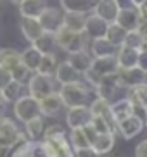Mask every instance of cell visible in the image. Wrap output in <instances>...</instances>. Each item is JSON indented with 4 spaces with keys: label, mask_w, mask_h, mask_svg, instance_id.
<instances>
[{
    "label": "cell",
    "mask_w": 147,
    "mask_h": 157,
    "mask_svg": "<svg viewBox=\"0 0 147 157\" xmlns=\"http://www.w3.org/2000/svg\"><path fill=\"white\" fill-rule=\"evenodd\" d=\"M99 0H61V7L64 12H81V14H92L95 10Z\"/></svg>",
    "instance_id": "obj_18"
},
{
    "label": "cell",
    "mask_w": 147,
    "mask_h": 157,
    "mask_svg": "<svg viewBox=\"0 0 147 157\" xmlns=\"http://www.w3.org/2000/svg\"><path fill=\"white\" fill-rule=\"evenodd\" d=\"M21 64V54L14 48H2L0 50V66L12 71L16 66Z\"/></svg>",
    "instance_id": "obj_30"
},
{
    "label": "cell",
    "mask_w": 147,
    "mask_h": 157,
    "mask_svg": "<svg viewBox=\"0 0 147 157\" xmlns=\"http://www.w3.org/2000/svg\"><path fill=\"white\" fill-rule=\"evenodd\" d=\"M23 88H24L23 83L12 79L7 86H4L0 90V95H2V98H4L7 104H14L16 100H19V98L23 97Z\"/></svg>",
    "instance_id": "obj_29"
},
{
    "label": "cell",
    "mask_w": 147,
    "mask_h": 157,
    "mask_svg": "<svg viewBox=\"0 0 147 157\" xmlns=\"http://www.w3.org/2000/svg\"><path fill=\"white\" fill-rule=\"evenodd\" d=\"M92 126L95 128L97 135L101 133H114L116 131V126L113 124V123H109L107 119H104V117H101V116H92Z\"/></svg>",
    "instance_id": "obj_37"
},
{
    "label": "cell",
    "mask_w": 147,
    "mask_h": 157,
    "mask_svg": "<svg viewBox=\"0 0 147 157\" xmlns=\"http://www.w3.org/2000/svg\"><path fill=\"white\" fill-rule=\"evenodd\" d=\"M14 114L21 123H28L30 119H35L38 116H42L40 111V100L31 97L30 93L23 95L19 100L14 102Z\"/></svg>",
    "instance_id": "obj_4"
},
{
    "label": "cell",
    "mask_w": 147,
    "mask_h": 157,
    "mask_svg": "<svg viewBox=\"0 0 147 157\" xmlns=\"http://www.w3.org/2000/svg\"><path fill=\"white\" fill-rule=\"evenodd\" d=\"M138 31L142 33L144 40L147 42V21H142V23H140V26H138Z\"/></svg>",
    "instance_id": "obj_45"
},
{
    "label": "cell",
    "mask_w": 147,
    "mask_h": 157,
    "mask_svg": "<svg viewBox=\"0 0 147 157\" xmlns=\"http://www.w3.org/2000/svg\"><path fill=\"white\" fill-rule=\"evenodd\" d=\"M111 114H113V119L114 123L118 124L120 121H123L125 117H128V116L133 114V105H132V102L128 98H118V100L111 102Z\"/></svg>",
    "instance_id": "obj_22"
},
{
    "label": "cell",
    "mask_w": 147,
    "mask_h": 157,
    "mask_svg": "<svg viewBox=\"0 0 147 157\" xmlns=\"http://www.w3.org/2000/svg\"><path fill=\"white\" fill-rule=\"evenodd\" d=\"M118 71H120V66H118L116 56L99 57V59H93V60H92L90 69L83 74V76H85V81H87V85H92V88H95L104 78H107V76H113V74H116Z\"/></svg>",
    "instance_id": "obj_1"
},
{
    "label": "cell",
    "mask_w": 147,
    "mask_h": 157,
    "mask_svg": "<svg viewBox=\"0 0 147 157\" xmlns=\"http://www.w3.org/2000/svg\"><path fill=\"white\" fill-rule=\"evenodd\" d=\"M126 98L132 102L133 107L147 109V83H140L137 86L126 88Z\"/></svg>",
    "instance_id": "obj_23"
},
{
    "label": "cell",
    "mask_w": 147,
    "mask_h": 157,
    "mask_svg": "<svg viewBox=\"0 0 147 157\" xmlns=\"http://www.w3.org/2000/svg\"><path fill=\"white\" fill-rule=\"evenodd\" d=\"M2 9H4V0H0V12H2Z\"/></svg>",
    "instance_id": "obj_50"
},
{
    "label": "cell",
    "mask_w": 147,
    "mask_h": 157,
    "mask_svg": "<svg viewBox=\"0 0 147 157\" xmlns=\"http://www.w3.org/2000/svg\"><path fill=\"white\" fill-rule=\"evenodd\" d=\"M43 131H45V124H43L42 116H38L35 119H30L28 123H24V135H26L30 140H38L40 136H43Z\"/></svg>",
    "instance_id": "obj_31"
},
{
    "label": "cell",
    "mask_w": 147,
    "mask_h": 157,
    "mask_svg": "<svg viewBox=\"0 0 147 157\" xmlns=\"http://www.w3.org/2000/svg\"><path fill=\"white\" fill-rule=\"evenodd\" d=\"M21 136H23V133L19 131L18 124L12 119L2 117V121H0V145L4 148H7V150H10L14 147V143L18 142Z\"/></svg>",
    "instance_id": "obj_8"
},
{
    "label": "cell",
    "mask_w": 147,
    "mask_h": 157,
    "mask_svg": "<svg viewBox=\"0 0 147 157\" xmlns=\"http://www.w3.org/2000/svg\"><path fill=\"white\" fill-rule=\"evenodd\" d=\"M114 23L120 24L121 28L126 29V31H132V29H138V26L142 23V17L138 14L137 7H125V9H120Z\"/></svg>",
    "instance_id": "obj_11"
},
{
    "label": "cell",
    "mask_w": 147,
    "mask_h": 157,
    "mask_svg": "<svg viewBox=\"0 0 147 157\" xmlns=\"http://www.w3.org/2000/svg\"><path fill=\"white\" fill-rule=\"evenodd\" d=\"M38 21H40L42 29H43L45 33H52V35H55L57 29L62 28L64 12H62L61 9H55V7H49V5H47L45 9H43V12L40 14Z\"/></svg>",
    "instance_id": "obj_6"
},
{
    "label": "cell",
    "mask_w": 147,
    "mask_h": 157,
    "mask_svg": "<svg viewBox=\"0 0 147 157\" xmlns=\"http://www.w3.org/2000/svg\"><path fill=\"white\" fill-rule=\"evenodd\" d=\"M138 14H140V17H142V21H147V0L144 2L142 5H138Z\"/></svg>",
    "instance_id": "obj_44"
},
{
    "label": "cell",
    "mask_w": 147,
    "mask_h": 157,
    "mask_svg": "<svg viewBox=\"0 0 147 157\" xmlns=\"http://www.w3.org/2000/svg\"><path fill=\"white\" fill-rule=\"evenodd\" d=\"M85 23H87V14H81V12H64L62 26H66L71 31L81 33L85 29Z\"/></svg>",
    "instance_id": "obj_28"
},
{
    "label": "cell",
    "mask_w": 147,
    "mask_h": 157,
    "mask_svg": "<svg viewBox=\"0 0 147 157\" xmlns=\"http://www.w3.org/2000/svg\"><path fill=\"white\" fill-rule=\"evenodd\" d=\"M7 152H9V150H7V148H4L2 145H0V157H7Z\"/></svg>",
    "instance_id": "obj_47"
},
{
    "label": "cell",
    "mask_w": 147,
    "mask_h": 157,
    "mask_svg": "<svg viewBox=\"0 0 147 157\" xmlns=\"http://www.w3.org/2000/svg\"><path fill=\"white\" fill-rule=\"evenodd\" d=\"M19 28H21V33L23 36L26 38L30 43H33L35 40L43 35V29H42V24L37 17H21L19 21Z\"/></svg>",
    "instance_id": "obj_14"
},
{
    "label": "cell",
    "mask_w": 147,
    "mask_h": 157,
    "mask_svg": "<svg viewBox=\"0 0 147 157\" xmlns=\"http://www.w3.org/2000/svg\"><path fill=\"white\" fill-rule=\"evenodd\" d=\"M54 86H55V79L52 76H49V74L35 73V74H31V78L28 81V92H30V95L38 98V100L45 98L50 93H54L55 92Z\"/></svg>",
    "instance_id": "obj_5"
},
{
    "label": "cell",
    "mask_w": 147,
    "mask_h": 157,
    "mask_svg": "<svg viewBox=\"0 0 147 157\" xmlns=\"http://www.w3.org/2000/svg\"><path fill=\"white\" fill-rule=\"evenodd\" d=\"M114 133H101L93 138L92 145H90V150L95 154L97 157L101 155H107V154L114 148Z\"/></svg>",
    "instance_id": "obj_16"
},
{
    "label": "cell",
    "mask_w": 147,
    "mask_h": 157,
    "mask_svg": "<svg viewBox=\"0 0 147 157\" xmlns=\"http://www.w3.org/2000/svg\"><path fill=\"white\" fill-rule=\"evenodd\" d=\"M135 157H147V138L135 147Z\"/></svg>",
    "instance_id": "obj_42"
},
{
    "label": "cell",
    "mask_w": 147,
    "mask_h": 157,
    "mask_svg": "<svg viewBox=\"0 0 147 157\" xmlns=\"http://www.w3.org/2000/svg\"><path fill=\"white\" fill-rule=\"evenodd\" d=\"M0 121H2V116H0Z\"/></svg>",
    "instance_id": "obj_52"
},
{
    "label": "cell",
    "mask_w": 147,
    "mask_h": 157,
    "mask_svg": "<svg viewBox=\"0 0 147 157\" xmlns=\"http://www.w3.org/2000/svg\"><path fill=\"white\" fill-rule=\"evenodd\" d=\"M144 121H145V126H147V109H145V117H144Z\"/></svg>",
    "instance_id": "obj_51"
},
{
    "label": "cell",
    "mask_w": 147,
    "mask_h": 157,
    "mask_svg": "<svg viewBox=\"0 0 147 157\" xmlns=\"http://www.w3.org/2000/svg\"><path fill=\"white\" fill-rule=\"evenodd\" d=\"M107 26H109L107 21H104L95 12H92L90 16H87V23H85V29L83 31L88 35L90 40H93V38H102V36H106Z\"/></svg>",
    "instance_id": "obj_12"
},
{
    "label": "cell",
    "mask_w": 147,
    "mask_h": 157,
    "mask_svg": "<svg viewBox=\"0 0 147 157\" xmlns=\"http://www.w3.org/2000/svg\"><path fill=\"white\" fill-rule=\"evenodd\" d=\"M10 74H12V79H16V81H19V83L24 85V83H28V81H30V78H31L33 73L28 69L23 62H21L19 66H16V67L10 71Z\"/></svg>",
    "instance_id": "obj_38"
},
{
    "label": "cell",
    "mask_w": 147,
    "mask_h": 157,
    "mask_svg": "<svg viewBox=\"0 0 147 157\" xmlns=\"http://www.w3.org/2000/svg\"><path fill=\"white\" fill-rule=\"evenodd\" d=\"M54 76H55V79H57V83L68 85V83H76V81H81L83 74L78 73L73 66L69 64L68 60H64V62H61V64L57 66V69H55Z\"/></svg>",
    "instance_id": "obj_15"
},
{
    "label": "cell",
    "mask_w": 147,
    "mask_h": 157,
    "mask_svg": "<svg viewBox=\"0 0 147 157\" xmlns=\"http://www.w3.org/2000/svg\"><path fill=\"white\" fill-rule=\"evenodd\" d=\"M10 81H12V74H10V71L0 66V90H2L4 86H7Z\"/></svg>",
    "instance_id": "obj_40"
},
{
    "label": "cell",
    "mask_w": 147,
    "mask_h": 157,
    "mask_svg": "<svg viewBox=\"0 0 147 157\" xmlns=\"http://www.w3.org/2000/svg\"><path fill=\"white\" fill-rule=\"evenodd\" d=\"M69 140H71V147L74 150H81V148H90V138L87 136L83 128H74L69 129Z\"/></svg>",
    "instance_id": "obj_32"
},
{
    "label": "cell",
    "mask_w": 147,
    "mask_h": 157,
    "mask_svg": "<svg viewBox=\"0 0 147 157\" xmlns=\"http://www.w3.org/2000/svg\"><path fill=\"white\" fill-rule=\"evenodd\" d=\"M90 112H92V116H101V117L107 119L109 123H113L116 126L114 119H113V114H111V104L107 100H104V98H101V97L93 98L92 104H90Z\"/></svg>",
    "instance_id": "obj_27"
},
{
    "label": "cell",
    "mask_w": 147,
    "mask_h": 157,
    "mask_svg": "<svg viewBox=\"0 0 147 157\" xmlns=\"http://www.w3.org/2000/svg\"><path fill=\"white\" fill-rule=\"evenodd\" d=\"M59 136H68L66 129L61 124H52L43 131V138H59Z\"/></svg>",
    "instance_id": "obj_39"
},
{
    "label": "cell",
    "mask_w": 147,
    "mask_h": 157,
    "mask_svg": "<svg viewBox=\"0 0 147 157\" xmlns=\"http://www.w3.org/2000/svg\"><path fill=\"white\" fill-rule=\"evenodd\" d=\"M90 50H92L93 59H99V57L116 56L118 48H116L106 36H102V38H93L92 42H90Z\"/></svg>",
    "instance_id": "obj_20"
},
{
    "label": "cell",
    "mask_w": 147,
    "mask_h": 157,
    "mask_svg": "<svg viewBox=\"0 0 147 157\" xmlns=\"http://www.w3.org/2000/svg\"><path fill=\"white\" fill-rule=\"evenodd\" d=\"M57 56L55 54H43L42 56V60H40V66H38L37 73L40 74H49V76H54L55 74V69H57Z\"/></svg>",
    "instance_id": "obj_35"
},
{
    "label": "cell",
    "mask_w": 147,
    "mask_h": 157,
    "mask_svg": "<svg viewBox=\"0 0 147 157\" xmlns=\"http://www.w3.org/2000/svg\"><path fill=\"white\" fill-rule=\"evenodd\" d=\"M59 95L62 98L64 107H78V105H87L88 95H90V88L83 81H76V83H68L62 85L59 90Z\"/></svg>",
    "instance_id": "obj_3"
},
{
    "label": "cell",
    "mask_w": 147,
    "mask_h": 157,
    "mask_svg": "<svg viewBox=\"0 0 147 157\" xmlns=\"http://www.w3.org/2000/svg\"><path fill=\"white\" fill-rule=\"evenodd\" d=\"M123 45L126 47H132L135 50H142L145 47V40H144L142 33L138 29H132V31H126V36H125V43Z\"/></svg>",
    "instance_id": "obj_36"
},
{
    "label": "cell",
    "mask_w": 147,
    "mask_h": 157,
    "mask_svg": "<svg viewBox=\"0 0 147 157\" xmlns=\"http://www.w3.org/2000/svg\"><path fill=\"white\" fill-rule=\"evenodd\" d=\"M116 60L120 69H130V67H137V60H138V50L132 48V47L121 45L116 52Z\"/></svg>",
    "instance_id": "obj_21"
},
{
    "label": "cell",
    "mask_w": 147,
    "mask_h": 157,
    "mask_svg": "<svg viewBox=\"0 0 147 157\" xmlns=\"http://www.w3.org/2000/svg\"><path fill=\"white\" fill-rule=\"evenodd\" d=\"M31 45L35 47L38 52H42V54H54V48H55L57 43H55V36L52 35V33L43 31V35H42L38 40H35Z\"/></svg>",
    "instance_id": "obj_33"
},
{
    "label": "cell",
    "mask_w": 147,
    "mask_h": 157,
    "mask_svg": "<svg viewBox=\"0 0 147 157\" xmlns=\"http://www.w3.org/2000/svg\"><path fill=\"white\" fill-rule=\"evenodd\" d=\"M10 2H12V4H18V5H19L21 2H23V0H10Z\"/></svg>",
    "instance_id": "obj_49"
},
{
    "label": "cell",
    "mask_w": 147,
    "mask_h": 157,
    "mask_svg": "<svg viewBox=\"0 0 147 157\" xmlns=\"http://www.w3.org/2000/svg\"><path fill=\"white\" fill-rule=\"evenodd\" d=\"M144 2H145V0H132V4H133L135 7H138V5H142Z\"/></svg>",
    "instance_id": "obj_48"
},
{
    "label": "cell",
    "mask_w": 147,
    "mask_h": 157,
    "mask_svg": "<svg viewBox=\"0 0 147 157\" xmlns=\"http://www.w3.org/2000/svg\"><path fill=\"white\" fill-rule=\"evenodd\" d=\"M92 60H93V57L90 56L87 50L69 54V57H68V62L73 66L74 69L78 71V73H81V74H85L88 69H90V66H92Z\"/></svg>",
    "instance_id": "obj_25"
},
{
    "label": "cell",
    "mask_w": 147,
    "mask_h": 157,
    "mask_svg": "<svg viewBox=\"0 0 147 157\" xmlns=\"http://www.w3.org/2000/svg\"><path fill=\"white\" fill-rule=\"evenodd\" d=\"M116 81L120 88H132L140 83H147V74L140 67H130V69H120L116 73Z\"/></svg>",
    "instance_id": "obj_9"
},
{
    "label": "cell",
    "mask_w": 147,
    "mask_h": 157,
    "mask_svg": "<svg viewBox=\"0 0 147 157\" xmlns=\"http://www.w3.org/2000/svg\"><path fill=\"white\" fill-rule=\"evenodd\" d=\"M144 128H145V121H144V117H140L137 114L128 116V117H125L123 121H120L116 124V129L120 131V135L125 140L135 138L137 135H140L144 131Z\"/></svg>",
    "instance_id": "obj_7"
},
{
    "label": "cell",
    "mask_w": 147,
    "mask_h": 157,
    "mask_svg": "<svg viewBox=\"0 0 147 157\" xmlns=\"http://www.w3.org/2000/svg\"><path fill=\"white\" fill-rule=\"evenodd\" d=\"M74 157H97L90 148H81V150H74Z\"/></svg>",
    "instance_id": "obj_43"
},
{
    "label": "cell",
    "mask_w": 147,
    "mask_h": 157,
    "mask_svg": "<svg viewBox=\"0 0 147 157\" xmlns=\"http://www.w3.org/2000/svg\"><path fill=\"white\" fill-rule=\"evenodd\" d=\"M0 50H2V48H0Z\"/></svg>",
    "instance_id": "obj_53"
},
{
    "label": "cell",
    "mask_w": 147,
    "mask_h": 157,
    "mask_svg": "<svg viewBox=\"0 0 147 157\" xmlns=\"http://www.w3.org/2000/svg\"><path fill=\"white\" fill-rule=\"evenodd\" d=\"M42 56H43V54L38 52L37 48L31 45V47H28V48H24V50L21 52V62H23L31 73H37L38 66H40V60H42Z\"/></svg>",
    "instance_id": "obj_26"
},
{
    "label": "cell",
    "mask_w": 147,
    "mask_h": 157,
    "mask_svg": "<svg viewBox=\"0 0 147 157\" xmlns=\"http://www.w3.org/2000/svg\"><path fill=\"white\" fill-rule=\"evenodd\" d=\"M55 43L68 54H74V52H81L87 50V45H90V38L85 31L78 33V31H71L66 26L59 28L55 31Z\"/></svg>",
    "instance_id": "obj_2"
},
{
    "label": "cell",
    "mask_w": 147,
    "mask_h": 157,
    "mask_svg": "<svg viewBox=\"0 0 147 157\" xmlns=\"http://www.w3.org/2000/svg\"><path fill=\"white\" fill-rule=\"evenodd\" d=\"M125 36H126V29H123L120 24L116 23H111L107 26V31H106V38L109 40L116 48H120L121 45L125 43Z\"/></svg>",
    "instance_id": "obj_34"
},
{
    "label": "cell",
    "mask_w": 147,
    "mask_h": 157,
    "mask_svg": "<svg viewBox=\"0 0 147 157\" xmlns=\"http://www.w3.org/2000/svg\"><path fill=\"white\" fill-rule=\"evenodd\" d=\"M99 17H102L107 23H114L116 17H118V12H120V5L116 0H99L95 10H93Z\"/></svg>",
    "instance_id": "obj_19"
},
{
    "label": "cell",
    "mask_w": 147,
    "mask_h": 157,
    "mask_svg": "<svg viewBox=\"0 0 147 157\" xmlns=\"http://www.w3.org/2000/svg\"><path fill=\"white\" fill-rule=\"evenodd\" d=\"M47 7L45 0H23L19 4V12L21 17H40L43 9Z\"/></svg>",
    "instance_id": "obj_24"
},
{
    "label": "cell",
    "mask_w": 147,
    "mask_h": 157,
    "mask_svg": "<svg viewBox=\"0 0 147 157\" xmlns=\"http://www.w3.org/2000/svg\"><path fill=\"white\" fill-rule=\"evenodd\" d=\"M137 67L144 71L147 74V48H142L138 50V60H137Z\"/></svg>",
    "instance_id": "obj_41"
},
{
    "label": "cell",
    "mask_w": 147,
    "mask_h": 157,
    "mask_svg": "<svg viewBox=\"0 0 147 157\" xmlns=\"http://www.w3.org/2000/svg\"><path fill=\"white\" fill-rule=\"evenodd\" d=\"M92 121V112L88 105H78V107H69L66 114V123L69 129L74 128H83Z\"/></svg>",
    "instance_id": "obj_10"
},
{
    "label": "cell",
    "mask_w": 147,
    "mask_h": 157,
    "mask_svg": "<svg viewBox=\"0 0 147 157\" xmlns=\"http://www.w3.org/2000/svg\"><path fill=\"white\" fill-rule=\"evenodd\" d=\"M118 2V5H120V9H125V7H135L133 4H132V0H116Z\"/></svg>",
    "instance_id": "obj_46"
},
{
    "label": "cell",
    "mask_w": 147,
    "mask_h": 157,
    "mask_svg": "<svg viewBox=\"0 0 147 157\" xmlns=\"http://www.w3.org/2000/svg\"><path fill=\"white\" fill-rule=\"evenodd\" d=\"M62 107H64V104H62V98H61L59 92L57 93H50V95H47L45 98H42L40 100V111L43 116H47V117H54V116H57L61 111H62Z\"/></svg>",
    "instance_id": "obj_17"
},
{
    "label": "cell",
    "mask_w": 147,
    "mask_h": 157,
    "mask_svg": "<svg viewBox=\"0 0 147 157\" xmlns=\"http://www.w3.org/2000/svg\"><path fill=\"white\" fill-rule=\"evenodd\" d=\"M93 90H95L97 97H101V98H104V100H107L109 104H111V100H116V95H118V90H120L118 81H116V74L104 78L101 83L93 88Z\"/></svg>",
    "instance_id": "obj_13"
}]
</instances>
